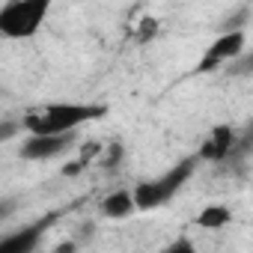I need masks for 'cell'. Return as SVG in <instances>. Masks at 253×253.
<instances>
[{
	"mask_svg": "<svg viewBox=\"0 0 253 253\" xmlns=\"http://www.w3.org/2000/svg\"><path fill=\"white\" fill-rule=\"evenodd\" d=\"M232 146V131L229 128H217L214 137L203 146V158H223Z\"/></svg>",
	"mask_w": 253,
	"mask_h": 253,
	"instance_id": "obj_8",
	"label": "cell"
},
{
	"mask_svg": "<svg viewBox=\"0 0 253 253\" xmlns=\"http://www.w3.org/2000/svg\"><path fill=\"white\" fill-rule=\"evenodd\" d=\"M197 223L206 226V229H220V226L229 223V209H223V206H206V209L200 211Z\"/></svg>",
	"mask_w": 253,
	"mask_h": 253,
	"instance_id": "obj_9",
	"label": "cell"
},
{
	"mask_svg": "<svg viewBox=\"0 0 253 253\" xmlns=\"http://www.w3.org/2000/svg\"><path fill=\"white\" fill-rule=\"evenodd\" d=\"M12 209H15V203H12V200H0V220L9 217V214H12Z\"/></svg>",
	"mask_w": 253,
	"mask_h": 253,
	"instance_id": "obj_12",
	"label": "cell"
},
{
	"mask_svg": "<svg viewBox=\"0 0 253 253\" xmlns=\"http://www.w3.org/2000/svg\"><path fill=\"white\" fill-rule=\"evenodd\" d=\"M104 107L98 104H51L42 113L24 119V128L30 134H78V128L89 119H98Z\"/></svg>",
	"mask_w": 253,
	"mask_h": 253,
	"instance_id": "obj_1",
	"label": "cell"
},
{
	"mask_svg": "<svg viewBox=\"0 0 253 253\" xmlns=\"http://www.w3.org/2000/svg\"><path fill=\"white\" fill-rule=\"evenodd\" d=\"M131 211H134L131 191H113V194L104 197V203H101V214H104V217H128Z\"/></svg>",
	"mask_w": 253,
	"mask_h": 253,
	"instance_id": "obj_7",
	"label": "cell"
},
{
	"mask_svg": "<svg viewBox=\"0 0 253 253\" xmlns=\"http://www.w3.org/2000/svg\"><path fill=\"white\" fill-rule=\"evenodd\" d=\"M194 158H185V161H179V164H173L167 173H161L158 179H149V182H140L137 188H134V194H131V200H134V209H140V211H152V209H161V206H167L179 191H182V185L194 176Z\"/></svg>",
	"mask_w": 253,
	"mask_h": 253,
	"instance_id": "obj_2",
	"label": "cell"
},
{
	"mask_svg": "<svg viewBox=\"0 0 253 253\" xmlns=\"http://www.w3.org/2000/svg\"><path fill=\"white\" fill-rule=\"evenodd\" d=\"M18 131H21V122H15V119H0V143L15 140Z\"/></svg>",
	"mask_w": 253,
	"mask_h": 253,
	"instance_id": "obj_10",
	"label": "cell"
},
{
	"mask_svg": "<svg viewBox=\"0 0 253 253\" xmlns=\"http://www.w3.org/2000/svg\"><path fill=\"white\" fill-rule=\"evenodd\" d=\"M78 134H30L21 143V158L27 161H51L60 158L63 152H69L75 146Z\"/></svg>",
	"mask_w": 253,
	"mask_h": 253,
	"instance_id": "obj_4",
	"label": "cell"
},
{
	"mask_svg": "<svg viewBox=\"0 0 253 253\" xmlns=\"http://www.w3.org/2000/svg\"><path fill=\"white\" fill-rule=\"evenodd\" d=\"M241 51H244V33H241V30H238V33H223V36L209 48V54H206V60H203L200 69H209V66L223 63V60H235V57H241Z\"/></svg>",
	"mask_w": 253,
	"mask_h": 253,
	"instance_id": "obj_6",
	"label": "cell"
},
{
	"mask_svg": "<svg viewBox=\"0 0 253 253\" xmlns=\"http://www.w3.org/2000/svg\"><path fill=\"white\" fill-rule=\"evenodd\" d=\"M45 226H48V220H42V223H30V226H21V229L3 235V238H0V253H36Z\"/></svg>",
	"mask_w": 253,
	"mask_h": 253,
	"instance_id": "obj_5",
	"label": "cell"
},
{
	"mask_svg": "<svg viewBox=\"0 0 253 253\" xmlns=\"http://www.w3.org/2000/svg\"><path fill=\"white\" fill-rule=\"evenodd\" d=\"M161 253H197V247H194L191 238H176V241H170Z\"/></svg>",
	"mask_w": 253,
	"mask_h": 253,
	"instance_id": "obj_11",
	"label": "cell"
},
{
	"mask_svg": "<svg viewBox=\"0 0 253 253\" xmlns=\"http://www.w3.org/2000/svg\"><path fill=\"white\" fill-rule=\"evenodd\" d=\"M48 0H12L0 6V33L9 39H30L48 18Z\"/></svg>",
	"mask_w": 253,
	"mask_h": 253,
	"instance_id": "obj_3",
	"label": "cell"
},
{
	"mask_svg": "<svg viewBox=\"0 0 253 253\" xmlns=\"http://www.w3.org/2000/svg\"><path fill=\"white\" fill-rule=\"evenodd\" d=\"M57 253H75V244H66V247L60 244V247H57Z\"/></svg>",
	"mask_w": 253,
	"mask_h": 253,
	"instance_id": "obj_13",
	"label": "cell"
}]
</instances>
